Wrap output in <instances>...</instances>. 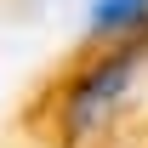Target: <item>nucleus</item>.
Returning a JSON list of instances; mask_svg holds the SVG:
<instances>
[{
  "label": "nucleus",
  "instance_id": "nucleus-1",
  "mask_svg": "<svg viewBox=\"0 0 148 148\" xmlns=\"http://www.w3.org/2000/svg\"><path fill=\"white\" fill-rule=\"evenodd\" d=\"M131 80H137V46L97 57L91 69L69 86V97H63V131H69V137H91V131L125 103Z\"/></svg>",
  "mask_w": 148,
  "mask_h": 148
},
{
  "label": "nucleus",
  "instance_id": "nucleus-2",
  "mask_svg": "<svg viewBox=\"0 0 148 148\" xmlns=\"http://www.w3.org/2000/svg\"><path fill=\"white\" fill-rule=\"evenodd\" d=\"M148 23V0H91L86 6V29L91 34H131Z\"/></svg>",
  "mask_w": 148,
  "mask_h": 148
}]
</instances>
